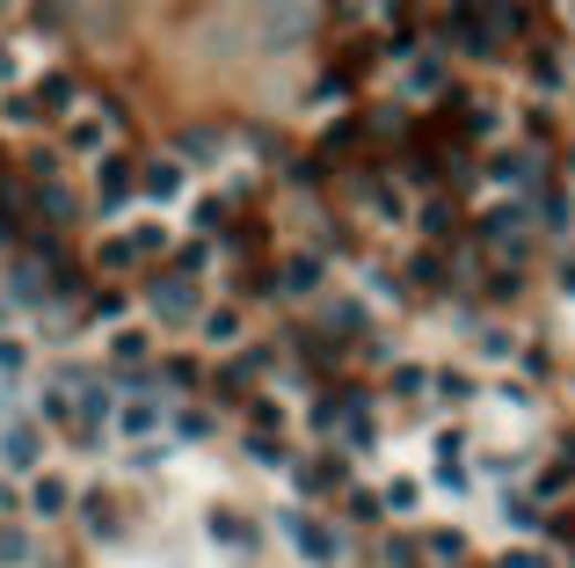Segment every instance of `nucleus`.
Masks as SVG:
<instances>
[{"mask_svg":"<svg viewBox=\"0 0 575 568\" xmlns=\"http://www.w3.org/2000/svg\"><path fill=\"white\" fill-rule=\"evenodd\" d=\"M109 138H117V117H109L103 103H81V110L66 117V154H95V161H103Z\"/></svg>","mask_w":575,"mask_h":568,"instance_id":"nucleus-1","label":"nucleus"},{"mask_svg":"<svg viewBox=\"0 0 575 568\" xmlns=\"http://www.w3.org/2000/svg\"><path fill=\"white\" fill-rule=\"evenodd\" d=\"M154 248H168V234L160 226H132V234H109L103 241V270H139Z\"/></svg>","mask_w":575,"mask_h":568,"instance_id":"nucleus-2","label":"nucleus"},{"mask_svg":"<svg viewBox=\"0 0 575 568\" xmlns=\"http://www.w3.org/2000/svg\"><path fill=\"white\" fill-rule=\"evenodd\" d=\"M146 307H154V321H190V313H197V277H190V270L154 277V292H146Z\"/></svg>","mask_w":575,"mask_h":568,"instance_id":"nucleus-3","label":"nucleus"},{"mask_svg":"<svg viewBox=\"0 0 575 568\" xmlns=\"http://www.w3.org/2000/svg\"><path fill=\"white\" fill-rule=\"evenodd\" d=\"M36 459H44V437H36V423H8V431H0V466L30 474Z\"/></svg>","mask_w":575,"mask_h":568,"instance_id":"nucleus-4","label":"nucleus"},{"mask_svg":"<svg viewBox=\"0 0 575 568\" xmlns=\"http://www.w3.org/2000/svg\"><path fill=\"white\" fill-rule=\"evenodd\" d=\"M124 197H132V161L103 154V168H95V205H103V211H124Z\"/></svg>","mask_w":575,"mask_h":568,"instance_id":"nucleus-5","label":"nucleus"},{"mask_svg":"<svg viewBox=\"0 0 575 568\" xmlns=\"http://www.w3.org/2000/svg\"><path fill=\"white\" fill-rule=\"evenodd\" d=\"M73 110H81L73 73H44V81H36V117H73Z\"/></svg>","mask_w":575,"mask_h":568,"instance_id":"nucleus-6","label":"nucleus"},{"mask_svg":"<svg viewBox=\"0 0 575 568\" xmlns=\"http://www.w3.org/2000/svg\"><path fill=\"white\" fill-rule=\"evenodd\" d=\"M139 183H146V197H154V205H175V197H182V161H154Z\"/></svg>","mask_w":575,"mask_h":568,"instance_id":"nucleus-7","label":"nucleus"},{"mask_svg":"<svg viewBox=\"0 0 575 568\" xmlns=\"http://www.w3.org/2000/svg\"><path fill=\"white\" fill-rule=\"evenodd\" d=\"M154 423H160V409H154V401H124V409H117V431H124V437H146Z\"/></svg>","mask_w":575,"mask_h":568,"instance_id":"nucleus-8","label":"nucleus"},{"mask_svg":"<svg viewBox=\"0 0 575 568\" xmlns=\"http://www.w3.org/2000/svg\"><path fill=\"white\" fill-rule=\"evenodd\" d=\"M532 175H540V168H532V154H503V161H495V183H503V189H532Z\"/></svg>","mask_w":575,"mask_h":568,"instance_id":"nucleus-9","label":"nucleus"},{"mask_svg":"<svg viewBox=\"0 0 575 568\" xmlns=\"http://www.w3.org/2000/svg\"><path fill=\"white\" fill-rule=\"evenodd\" d=\"M30 503H36V510H44V517H59V510H66V503H73V488L59 482V474H44V482H36V496H30Z\"/></svg>","mask_w":575,"mask_h":568,"instance_id":"nucleus-10","label":"nucleus"},{"mask_svg":"<svg viewBox=\"0 0 575 568\" xmlns=\"http://www.w3.org/2000/svg\"><path fill=\"white\" fill-rule=\"evenodd\" d=\"M205 335H211V343H233V335H241V313H233V307H211L205 313Z\"/></svg>","mask_w":575,"mask_h":568,"instance_id":"nucleus-11","label":"nucleus"},{"mask_svg":"<svg viewBox=\"0 0 575 568\" xmlns=\"http://www.w3.org/2000/svg\"><path fill=\"white\" fill-rule=\"evenodd\" d=\"M314 277H321V262H314V256H299L292 270H284V292H306V285H314Z\"/></svg>","mask_w":575,"mask_h":568,"instance_id":"nucleus-12","label":"nucleus"}]
</instances>
